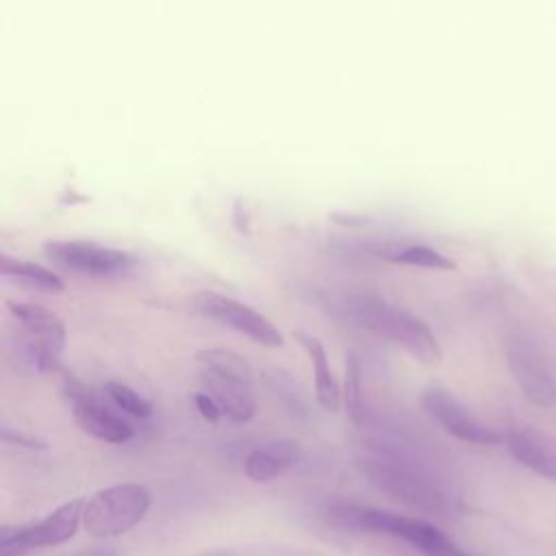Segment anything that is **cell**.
<instances>
[{
    "label": "cell",
    "mask_w": 556,
    "mask_h": 556,
    "mask_svg": "<svg viewBox=\"0 0 556 556\" xmlns=\"http://www.w3.org/2000/svg\"><path fill=\"white\" fill-rule=\"evenodd\" d=\"M343 313L356 326H363L374 334L395 343L426 365H437L443 358L441 343L437 341L430 326L415 313L384 298L371 293L350 295L343 302Z\"/></svg>",
    "instance_id": "6da1fadb"
},
{
    "label": "cell",
    "mask_w": 556,
    "mask_h": 556,
    "mask_svg": "<svg viewBox=\"0 0 556 556\" xmlns=\"http://www.w3.org/2000/svg\"><path fill=\"white\" fill-rule=\"evenodd\" d=\"M328 521L343 530H358L400 539L424 556H469L443 530L419 517L397 515L391 510L361 504H332L328 508Z\"/></svg>",
    "instance_id": "7a4b0ae2"
},
{
    "label": "cell",
    "mask_w": 556,
    "mask_h": 556,
    "mask_svg": "<svg viewBox=\"0 0 556 556\" xmlns=\"http://www.w3.org/2000/svg\"><path fill=\"white\" fill-rule=\"evenodd\" d=\"M193 358L204 393L217 402L222 415L232 424H248L256 413L250 363L224 348H204Z\"/></svg>",
    "instance_id": "3957f363"
},
{
    "label": "cell",
    "mask_w": 556,
    "mask_h": 556,
    "mask_svg": "<svg viewBox=\"0 0 556 556\" xmlns=\"http://www.w3.org/2000/svg\"><path fill=\"white\" fill-rule=\"evenodd\" d=\"M15 321V350L24 365L37 374L56 371L65 350V324L50 308L37 302H7Z\"/></svg>",
    "instance_id": "277c9868"
},
{
    "label": "cell",
    "mask_w": 556,
    "mask_h": 556,
    "mask_svg": "<svg viewBox=\"0 0 556 556\" xmlns=\"http://www.w3.org/2000/svg\"><path fill=\"white\" fill-rule=\"evenodd\" d=\"M152 495L139 482L100 489L85 502L83 526L96 539H111L135 528L150 510Z\"/></svg>",
    "instance_id": "5b68a950"
},
{
    "label": "cell",
    "mask_w": 556,
    "mask_h": 556,
    "mask_svg": "<svg viewBox=\"0 0 556 556\" xmlns=\"http://www.w3.org/2000/svg\"><path fill=\"white\" fill-rule=\"evenodd\" d=\"M41 252L56 267L91 278L128 276L137 267L135 254L85 239H48Z\"/></svg>",
    "instance_id": "8992f818"
},
{
    "label": "cell",
    "mask_w": 556,
    "mask_h": 556,
    "mask_svg": "<svg viewBox=\"0 0 556 556\" xmlns=\"http://www.w3.org/2000/svg\"><path fill=\"white\" fill-rule=\"evenodd\" d=\"M85 500H70L46 517L15 528H2L0 556H24L39 547H52L70 541L83 523Z\"/></svg>",
    "instance_id": "52a82bcc"
},
{
    "label": "cell",
    "mask_w": 556,
    "mask_h": 556,
    "mask_svg": "<svg viewBox=\"0 0 556 556\" xmlns=\"http://www.w3.org/2000/svg\"><path fill=\"white\" fill-rule=\"evenodd\" d=\"M191 306L200 317L213 319L235 332L248 337L263 348H282V332L256 308L217 291H198L191 298Z\"/></svg>",
    "instance_id": "ba28073f"
},
{
    "label": "cell",
    "mask_w": 556,
    "mask_h": 556,
    "mask_svg": "<svg viewBox=\"0 0 556 556\" xmlns=\"http://www.w3.org/2000/svg\"><path fill=\"white\" fill-rule=\"evenodd\" d=\"M72 415L83 432L104 443H126L135 437V428L126 415H122L109 400L87 391L72 376L65 382Z\"/></svg>",
    "instance_id": "9c48e42d"
},
{
    "label": "cell",
    "mask_w": 556,
    "mask_h": 556,
    "mask_svg": "<svg viewBox=\"0 0 556 556\" xmlns=\"http://www.w3.org/2000/svg\"><path fill=\"white\" fill-rule=\"evenodd\" d=\"M421 406L454 439L473 445H495L502 439L441 384H428L421 391Z\"/></svg>",
    "instance_id": "30bf717a"
},
{
    "label": "cell",
    "mask_w": 556,
    "mask_h": 556,
    "mask_svg": "<svg viewBox=\"0 0 556 556\" xmlns=\"http://www.w3.org/2000/svg\"><path fill=\"white\" fill-rule=\"evenodd\" d=\"M506 361L513 378L532 404L541 408L556 404V378L539 348L528 337L513 334L508 339Z\"/></svg>",
    "instance_id": "8fae6325"
},
{
    "label": "cell",
    "mask_w": 556,
    "mask_h": 556,
    "mask_svg": "<svg viewBox=\"0 0 556 556\" xmlns=\"http://www.w3.org/2000/svg\"><path fill=\"white\" fill-rule=\"evenodd\" d=\"M508 450L517 463L556 482V439L539 428H515L506 434Z\"/></svg>",
    "instance_id": "7c38bea8"
},
{
    "label": "cell",
    "mask_w": 556,
    "mask_h": 556,
    "mask_svg": "<svg viewBox=\"0 0 556 556\" xmlns=\"http://www.w3.org/2000/svg\"><path fill=\"white\" fill-rule=\"evenodd\" d=\"M302 456L300 443L291 439H271L252 447L243 458V473L252 482H269L291 469Z\"/></svg>",
    "instance_id": "4fadbf2b"
},
{
    "label": "cell",
    "mask_w": 556,
    "mask_h": 556,
    "mask_svg": "<svg viewBox=\"0 0 556 556\" xmlns=\"http://www.w3.org/2000/svg\"><path fill=\"white\" fill-rule=\"evenodd\" d=\"M300 345L304 348L308 361H311V367H313V380H315V395H317V402L321 404V408L326 410H339L341 404H343V393H341V387L330 369V361H328V354H326V348L324 343L311 334V332H295L293 334Z\"/></svg>",
    "instance_id": "5bb4252c"
},
{
    "label": "cell",
    "mask_w": 556,
    "mask_h": 556,
    "mask_svg": "<svg viewBox=\"0 0 556 556\" xmlns=\"http://www.w3.org/2000/svg\"><path fill=\"white\" fill-rule=\"evenodd\" d=\"M0 271L4 278L30 289V291H41V293H59L65 289L63 280L50 271L43 265L24 261V258H15L9 254L0 256Z\"/></svg>",
    "instance_id": "9a60e30c"
},
{
    "label": "cell",
    "mask_w": 556,
    "mask_h": 556,
    "mask_svg": "<svg viewBox=\"0 0 556 556\" xmlns=\"http://www.w3.org/2000/svg\"><path fill=\"white\" fill-rule=\"evenodd\" d=\"M378 256H382L389 263L395 265H408V267H424V269H456L454 258L445 256L443 252L426 245V243H387L378 250Z\"/></svg>",
    "instance_id": "2e32d148"
},
{
    "label": "cell",
    "mask_w": 556,
    "mask_h": 556,
    "mask_svg": "<svg viewBox=\"0 0 556 556\" xmlns=\"http://www.w3.org/2000/svg\"><path fill=\"white\" fill-rule=\"evenodd\" d=\"M102 393L106 395V400L128 419H150L152 417V404L150 400H146L139 391H135L132 387H128L126 382L119 380H109L102 389Z\"/></svg>",
    "instance_id": "e0dca14e"
},
{
    "label": "cell",
    "mask_w": 556,
    "mask_h": 556,
    "mask_svg": "<svg viewBox=\"0 0 556 556\" xmlns=\"http://www.w3.org/2000/svg\"><path fill=\"white\" fill-rule=\"evenodd\" d=\"M345 387H343V406H345V413L350 415V419L358 426L365 424L367 419V410H365V404H363V393H361V380H363V374H361V361L356 354H350L348 356V363H345Z\"/></svg>",
    "instance_id": "ac0fdd59"
},
{
    "label": "cell",
    "mask_w": 556,
    "mask_h": 556,
    "mask_svg": "<svg viewBox=\"0 0 556 556\" xmlns=\"http://www.w3.org/2000/svg\"><path fill=\"white\" fill-rule=\"evenodd\" d=\"M193 402H195L198 413H200L206 421H219V419L224 417V415H222V410H219V406H217V402H215L208 393L198 391V393L193 395Z\"/></svg>",
    "instance_id": "d6986e66"
},
{
    "label": "cell",
    "mask_w": 556,
    "mask_h": 556,
    "mask_svg": "<svg viewBox=\"0 0 556 556\" xmlns=\"http://www.w3.org/2000/svg\"><path fill=\"white\" fill-rule=\"evenodd\" d=\"M2 439L7 443H17V445H24V447H46L43 441H39L37 437L33 434H24V432H17V430H11L9 426H2Z\"/></svg>",
    "instance_id": "ffe728a7"
},
{
    "label": "cell",
    "mask_w": 556,
    "mask_h": 556,
    "mask_svg": "<svg viewBox=\"0 0 556 556\" xmlns=\"http://www.w3.org/2000/svg\"><path fill=\"white\" fill-rule=\"evenodd\" d=\"M232 213H235V217H232V224H235V228H237L239 232H248L250 219H248V211H245V206L241 204V200H237V202H235V208H232Z\"/></svg>",
    "instance_id": "44dd1931"
},
{
    "label": "cell",
    "mask_w": 556,
    "mask_h": 556,
    "mask_svg": "<svg viewBox=\"0 0 556 556\" xmlns=\"http://www.w3.org/2000/svg\"><path fill=\"white\" fill-rule=\"evenodd\" d=\"M74 556H117V549L111 545H93L76 552Z\"/></svg>",
    "instance_id": "7402d4cb"
},
{
    "label": "cell",
    "mask_w": 556,
    "mask_h": 556,
    "mask_svg": "<svg viewBox=\"0 0 556 556\" xmlns=\"http://www.w3.org/2000/svg\"><path fill=\"white\" fill-rule=\"evenodd\" d=\"M198 556H232V552H228V549H211V552H204V554H198Z\"/></svg>",
    "instance_id": "603a6c76"
}]
</instances>
